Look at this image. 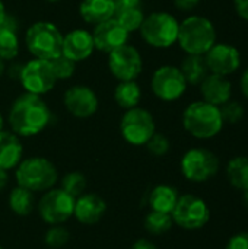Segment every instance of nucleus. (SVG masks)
Returning a JSON list of instances; mask_svg holds the SVG:
<instances>
[{
    "label": "nucleus",
    "mask_w": 248,
    "mask_h": 249,
    "mask_svg": "<svg viewBox=\"0 0 248 249\" xmlns=\"http://www.w3.org/2000/svg\"><path fill=\"white\" fill-rule=\"evenodd\" d=\"M180 70L187 85H193V86L200 85L203 79L209 74L205 55H196V54H187L180 64Z\"/></svg>",
    "instance_id": "5701e85b"
},
{
    "label": "nucleus",
    "mask_w": 248,
    "mask_h": 249,
    "mask_svg": "<svg viewBox=\"0 0 248 249\" xmlns=\"http://www.w3.org/2000/svg\"><path fill=\"white\" fill-rule=\"evenodd\" d=\"M6 7H4V3L0 0V26L3 25V22H4V18H6Z\"/></svg>",
    "instance_id": "79ce46f5"
},
{
    "label": "nucleus",
    "mask_w": 248,
    "mask_h": 249,
    "mask_svg": "<svg viewBox=\"0 0 248 249\" xmlns=\"http://www.w3.org/2000/svg\"><path fill=\"white\" fill-rule=\"evenodd\" d=\"M120 133L123 139L132 146H145L156 133L153 115L140 107L126 109L120 121Z\"/></svg>",
    "instance_id": "1a4fd4ad"
},
{
    "label": "nucleus",
    "mask_w": 248,
    "mask_h": 249,
    "mask_svg": "<svg viewBox=\"0 0 248 249\" xmlns=\"http://www.w3.org/2000/svg\"><path fill=\"white\" fill-rule=\"evenodd\" d=\"M234 9L243 20L248 22V0H234Z\"/></svg>",
    "instance_id": "e433bc0d"
},
{
    "label": "nucleus",
    "mask_w": 248,
    "mask_h": 249,
    "mask_svg": "<svg viewBox=\"0 0 248 249\" xmlns=\"http://www.w3.org/2000/svg\"><path fill=\"white\" fill-rule=\"evenodd\" d=\"M114 18L130 34V32H134V31L140 29V26L143 23V19H145V13L142 10V6H139V7H129V9L117 10Z\"/></svg>",
    "instance_id": "c85d7f7f"
},
{
    "label": "nucleus",
    "mask_w": 248,
    "mask_h": 249,
    "mask_svg": "<svg viewBox=\"0 0 248 249\" xmlns=\"http://www.w3.org/2000/svg\"><path fill=\"white\" fill-rule=\"evenodd\" d=\"M187 82L177 66L165 64L155 70L151 79V89L153 95L164 102H174L180 99L187 89Z\"/></svg>",
    "instance_id": "9d476101"
},
{
    "label": "nucleus",
    "mask_w": 248,
    "mask_h": 249,
    "mask_svg": "<svg viewBox=\"0 0 248 249\" xmlns=\"http://www.w3.org/2000/svg\"><path fill=\"white\" fill-rule=\"evenodd\" d=\"M25 42L28 51L34 55V58L50 61L61 55L63 34L54 23L39 20L28 28Z\"/></svg>",
    "instance_id": "39448f33"
},
{
    "label": "nucleus",
    "mask_w": 248,
    "mask_h": 249,
    "mask_svg": "<svg viewBox=\"0 0 248 249\" xmlns=\"http://www.w3.org/2000/svg\"><path fill=\"white\" fill-rule=\"evenodd\" d=\"M174 225L184 231H199L205 228L210 220V209L208 203L194 194H184L178 197V201L171 213Z\"/></svg>",
    "instance_id": "6e6552de"
},
{
    "label": "nucleus",
    "mask_w": 248,
    "mask_h": 249,
    "mask_svg": "<svg viewBox=\"0 0 248 249\" xmlns=\"http://www.w3.org/2000/svg\"><path fill=\"white\" fill-rule=\"evenodd\" d=\"M205 60L209 73L219 76L234 74L241 67V53L240 50L228 42H216L206 54Z\"/></svg>",
    "instance_id": "4468645a"
},
{
    "label": "nucleus",
    "mask_w": 248,
    "mask_h": 249,
    "mask_svg": "<svg viewBox=\"0 0 248 249\" xmlns=\"http://www.w3.org/2000/svg\"><path fill=\"white\" fill-rule=\"evenodd\" d=\"M240 89H241L243 95L248 99V67L243 71V74L240 77Z\"/></svg>",
    "instance_id": "ea45409f"
},
{
    "label": "nucleus",
    "mask_w": 248,
    "mask_h": 249,
    "mask_svg": "<svg viewBox=\"0 0 248 249\" xmlns=\"http://www.w3.org/2000/svg\"><path fill=\"white\" fill-rule=\"evenodd\" d=\"M15 178L18 185L28 188L32 193L51 190L58 181V172L53 162L42 156L22 159L16 166Z\"/></svg>",
    "instance_id": "20e7f679"
},
{
    "label": "nucleus",
    "mask_w": 248,
    "mask_h": 249,
    "mask_svg": "<svg viewBox=\"0 0 248 249\" xmlns=\"http://www.w3.org/2000/svg\"><path fill=\"white\" fill-rule=\"evenodd\" d=\"M227 179L238 191L248 190V156H234L225 168Z\"/></svg>",
    "instance_id": "b1692460"
},
{
    "label": "nucleus",
    "mask_w": 248,
    "mask_h": 249,
    "mask_svg": "<svg viewBox=\"0 0 248 249\" xmlns=\"http://www.w3.org/2000/svg\"><path fill=\"white\" fill-rule=\"evenodd\" d=\"M4 70H6V66H4V60L0 58V77L4 74Z\"/></svg>",
    "instance_id": "c03bdc74"
},
{
    "label": "nucleus",
    "mask_w": 248,
    "mask_h": 249,
    "mask_svg": "<svg viewBox=\"0 0 248 249\" xmlns=\"http://www.w3.org/2000/svg\"><path fill=\"white\" fill-rule=\"evenodd\" d=\"M92 38L95 48L107 54L129 44V32L120 25L115 18L95 25L92 31Z\"/></svg>",
    "instance_id": "dca6fc26"
},
{
    "label": "nucleus",
    "mask_w": 248,
    "mask_h": 249,
    "mask_svg": "<svg viewBox=\"0 0 248 249\" xmlns=\"http://www.w3.org/2000/svg\"><path fill=\"white\" fill-rule=\"evenodd\" d=\"M107 212V203L102 197L94 193H83L75 200L73 216L82 225L98 223Z\"/></svg>",
    "instance_id": "a211bd4d"
},
{
    "label": "nucleus",
    "mask_w": 248,
    "mask_h": 249,
    "mask_svg": "<svg viewBox=\"0 0 248 249\" xmlns=\"http://www.w3.org/2000/svg\"><path fill=\"white\" fill-rule=\"evenodd\" d=\"M180 22L168 12H153L145 16L139 29L142 39L153 48H170L177 42Z\"/></svg>",
    "instance_id": "423d86ee"
},
{
    "label": "nucleus",
    "mask_w": 248,
    "mask_h": 249,
    "mask_svg": "<svg viewBox=\"0 0 248 249\" xmlns=\"http://www.w3.org/2000/svg\"><path fill=\"white\" fill-rule=\"evenodd\" d=\"M19 54L18 31H13L4 25L0 26V58L7 61L16 58Z\"/></svg>",
    "instance_id": "bb28decb"
},
{
    "label": "nucleus",
    "mask_w": 248,
    "mask_h": 249,
    "mask_svg": "<svg viewBox=\"0 0 248 249\" xmlns=\"http://www.w3.org/2000/svg\"><path fill=\"white\" fill-rule=\"evenodd\" d=\"M181 121L184 130L200 140L216 137L225 125L221 108L203 99L189 104L183 111Z\"/></svg>",
    "instance_id": "f03ea898"
},
{
    "label": "nucleus",
    "mask_w": 248,
    "mask_h": 249,
    "mask_svg": "<svg viewBox=\"0 0 248 249\" xmlns=\"http://www.w3.org/2000/svg\"><path fill=\"white\" fill-rule=\"evenodd\" d=\"M221 168L219 158L206 147L189 149L180 162L183 177L193 184H203L210 181Z\"/></svg>",
    "instance_id": "0eeeda50"
},
{
    "label": "nucleus",
    "mask_w": 248,
    "mask_h": 249,
    "mask_svg": "<svg viewBox=\"0 0 248 249\" xmlns=\"http://www.w3.org/2000/svg\"><path fill=\"white\" fill-rule=\"evenodd\" d=\"M145 146L148 147V152L151 155L158 156V158L159 156H165L170 152V149H171L170 139L165 134H162V133H155Z\"/></svg>",
    "instance_id": "72a5a7b5"
},
{
    "label": "nucleus",
    "mask_w": 248,
    "mask_h": 249,
    "mask_svg": "<svg viewBox=\"0 0 248 249\" xmlns=\"http://www.w3.org/2000/svg\"><path fill=\"white\" fill-rule=\"evenodd\" d=\"M219 108H221V114H222L225 124H237L244 118V114H246L243 104H240L238 101H232V99H229Z\"/></svg>",
    "instance_id": "2f4dec72"
},
{
    "label": "nucleus",
    "mask_w": 248,
    "mask_h": 249,
    "mask_svg": "<svg viewBox=\"0 0 248 249\" xmlns=\"http://www.w3.org/2000/svg\"><path fill=\"white\" fill-rule=\"evenodd\" d=\"M80 18L92 25L105 22L115 15L114 0H82L79 4Z\"/></svg>",
    "instance_id": "412c9836"
},
{
    "label": "nucleus",
    "mask_w": 248,
    "mask_h": 249,
    "mask_svg": "<svg viewBox=\"0 0 248 249\" xmlns=\"http://www.w3.org/2000/svg\"><path fill=\"white\" fill-rule=\"evenodd\" d=\"M0 249H4V248H3V247H1V245H0Z\"/></svg>",
    "instance_id": "de8ad7c7"
},
{
    "label": "nucleus",
    "mask_w": 248,
    "mask_h": 249,
    "mask_svg": "<svg viewBox=\"0 0 248 249\" xmlns=\"http://www.w3.org/2000/svg\"><path fill=\"white\" fill-rule=\"evenodd\" d=\"M213 22L200 15H190L180 22L177 42L186 54L205 55L218 41Z\"/></svg>",
    "instance_id": "7ed1b4c3"
},
{
    "label": "nucleus",
    "mask_w": 248,
    "mask_h": 249,
    "mask_svg": "<svg viewBox=\"0 0 248 249\" xmlns=\"http://www.w3.org/2000/svg\"><path fill=\"white\" fill-rule=\"evenodd\" d=\"M3 127H4V120H3V117H1V114H0V131L3 130Z\"/></svg>",
    "instance_id": "a18cd8bd"
},
{
    "label": "nucleus",
    "mask_w": 248,
    "mask_h": 249,
    "mask_svg": "<svg viewBox=\"0 0 248 249\" xmlns=\"http://www.w3.org/2000/svg\"><path fill=\"white\" fill-rule=\"evenodd\" d=\"M199 86L202 99L216 107L224 105L232 96V85L227 76L209 73Z\"/></svg>",
    "instance_id": "6ab92c4d"
},
{
    "label": "nucleus",
    "mask_w": 248,
    "mask_h": 249,
    "mask_svg": "<svg viewBox=\"0 0 248 249\" xmlns=\"http://www.w3.org/2000/svg\"><path fill=\"white\" fill-rule=\"evenodd\" d=\"M108 69L120 82L136 80L143 70V60L136 47L126 44L108 54Z\"/></svg>",
    "instance_id": "ddd939ff"
},
{
    "label": "nucleus",
    "mask_w": 248,
    "mask_h": 249,
    "mask_svg": "<svg viewBox=\"0 0 248 249\" xmlns=\"http://www.w3.org/2000/svg\"><path fill=\"white\" fill-rule=\"evenodd\" d=\"M23 158V146L13 131H0V168L10 171L16 168Z\"/></svg>",
    "instance_id": "aec40b11"
},
{
    "label": "nucleus",
    "mask_w": 248,
    "mask_h": 249,
    "mask_svg": "<svg viewBox=\"0 0 248 249\" xmlns=\"http://www.w3.org/2000/svg\"><path fill=\"white\" fill-rule=\"evenodd\" d=\"M243 203H244L246 209L248 210V190L247 191H243Z\"/></svg>",
    "instance_id": "37998d69"
},
{
    "label": "nucleus",
    "mask_w": 248,
    "mask_h": 249,
    "mask_svg": "<svg viewBox=\"0 0 248 249\" xmlns=\"http://www.w3.org/2000/svg\"><path fill=\"white\" fill-rule=\"evenodd\" d=\"M115 4V12L121 9H129V7H139L142 4V0H114Z\"/></svg>",
    "instance_id": "4c0bfd02"
},
{
    "label": "nucleus",
    "mask_w": 248,
    "mask_h": 249,
    "mask_svg": "<svg viewBox=\"0 0 248 249\" xmlns=\"http://www.w3.org/2000/svg\"><path fill=\"white\" fill-rule=\"evenodd\" d=\"M19 82L25 92L35 95H45L56 86V76L48 60L32 58L20 69Z\"/></svg>",
    "instance_id": "f8f14e48"
},
{
    "label": "nucleus",
    "mask_w": 248,
    "mask_h": 249,
    "mask_svg": "<svg viewBox=\"0 0 248 249\" xmlns=\"http://www.w3.org/2000/svg\"><path fill=\"white\" fill-rule=\"evenodd\" d=\"M63 104L69 114L76 118H89L92 117L99 107L96 93L83 85H75L64 92Z\"/></svg>",
    "instance_id": "2eb2a0df"
},
{
    "label": "nucleus",
    "mask_w": 248,
    "mask_h": 249,
    "mask_svg": "<svg viewBox=\"0 0 248 249\" xmlns=\"http://www.w3.org/2000/svg\"><path fill=\"white\" fill-rule=\"evenodd\" d=\"M130 249H158V247L149 239H137Z\"/></svg>",
    "instance_id": "58836bf2"
},
{
    "label": "nucleus",
    "mask_w": 248,
    "mask_h": 249,
    "mask_svg": "<svg viewBox=\"0 0 248 249\" xmlns=\"http://www.w3.org/2000/svg\"><path fill=\"white\" fill-rule=\"evenodd\" d=\"M75 200L61 188H51L38 201V213L47 225H63L73 216Z\"/></svg>",
    "instance_id": "9b49d317"
},
{
    "label": "nucleus",
    "mask_w": 248,
    "mask_h": 249,
    "mask_svg": "<svg viewBox=\"0 0 248 249\" xmlns=\"http://www.w3.org/2000/svg\"><path fill=\"white\" fill-rule=\"evenodd\" d=\"M178 190L168 184H159L153 187V190L149 194V206L153 212L161 213H172L177 201H178Z\"/></svg>",
    "instance_id": "4be33fe9"
},
{
    "label": "nucleus",
    "mask_w": 248,
    "mask_h": 249,
    "mask_svg": "<svg viewBox=\"0 0 248 249\" xmlns=\"http://www.w3.org/2000/svg\"><path fill=\"white\" fill-rule=\"evenodd\" d=\"M95 50L92 32L86 29H73L63 35L61 54L73 63L85 61Z\"/></svg>",
    "instance_id": "f3484780"
},
{
    "label": "nucleus",
    "mask_w": 248,
    "mask_h": 249,
    "mask_svg": "<svg viewBox=\"0 0 248 249\" xmlns=\"http://www.w3.org/2000/svg\"><path fill=\"white\" fill-rule=\"evenodd\" d=\"M200 4V0H174V6L181 12L194 10Z\"/></svg>",
    "instance_id": "c9c22d12"
},
{
    "label": "nucleus",
    "mask_w": 248,
    "mask_h": 249,
    "mask_svg": "<svg viewBox=\"0 0 248 249\" xmlns=\"http://www.w3.org/2000/svg\"><path fill=\"white\" fill-rule=\"evenodd\" d=\"M225 249H248V232H238L232 235L228 239Z\"/></svg>",
    "instance_id": "f704fd0d"
},
{
    "label": "nucleus",
    "mask_w": 248,
    "mask_h": 249,
    "mask_svg": "<svg viewBox=\"0 0 248 249\" xmlns=\"http://www.w3.org/2000/svg\"><path fill=\"white\" fill-rule=\"evenodd\" d=\"M7 203H9V209L15 214L28 216V214L32 213V210L35 207V197H34L32 191L18 185L9 193Z\"/></svg>",
    "instance_id": "a878e982"
},
{
    "label": "nucleus",
    "mask_w": 248,
    "mask_h": 249,
    "mask_svg": "<svg viewBox=\"0 0 248 249\" xmlns=\"http://www.w3.org/2000/svg\"><path fill=\"white\" fill-rule=\"evenodd\" d=\"M142 99V89L136 80L120 82L114 89V101L123 109L139 107Z\"/></svg>",
    "instance_id": "393cba45"
},
{
    "label": "nucleus",
    "mask_w": 248,
    "mask_h": 249,
    "mask_svg": "<svg viewBox=\"0 0 248 249\" xmlns=\"http://www.w3.org/2000/svg\"><path fill=\"white\" fill-rule=\"evenodd\" d=\"M7 182H9V175H7V171H4V169H1V168H0V193H1V191L6 188Z\"/></svg>",
    "instance_id": "a19ab883"
},
{
    "label": "nucleus",
    "mask_w": 248,
    "mask_h": 249,
    "mask_svg": "<svg viewBox=\"0 0 248 249\" xmlns=\"http://www.w3.org/2000/svg\"><path fill=\"white\" fill-rule=\"evenodd\" d=\"M51 120V111L42 96L25 92L10 105L7 121L19 137H32L47 128Z\"/></svg>",
    "instance_id": "f257e3e1"
},
{
    "label": "nucleus",
    "mask_w": 248,
    "mask_h": 249,
    "mask_svg": "<svg viewBox=\"0 0 248 249\" xmlns=\"http://www.w3.org/2000/svg\"><path fill=\"white\" fill-rule=\"evenodd\" d=\"M45 1H48V3H58L60 0H45Z\"/></svg>",
    "instance_id": "49530a36"
},
{
    "label": "nucleus",
    "mask_w": 248,
    "mask_h": 249,
    "mask_svg": "<svg viewBox=\"0 0 248 249\" xmlns=\"http://www.w3.org/2000/svg\"><path fill=\"white\" fill-rule=\"evenodd\" d=\"M174 226L172 216L170 213H161L151 210L149 214L145 217V228L151 235H164L171 231Z\"/></svg>",
    "instance_id": "cd10ccee"
},
{
    "label": "nucleus",
    "mask_w": 248,
    "mask_h": 249,
    "mask_svg": "<svg viewBox=\"0 0 248 249\" xmlns=\"http://www.w3.org/2000/svg\"><path fill=\"white\" fill-rule=\"evenodd\" d=\"M61 190L73 198L80 197L86 190V178L80 172H69L61 179Z\"/></svg>",
    "instance_id": "c756f323"
},
{
    "label": "nucleus",
    "mask_w": 248,
    "mask_h": 249,
    "mask_svg": "<svg viewBox=\"0 0 248 249\" xmlns=\"http://www.w3.org/2000/svg\"><path fill=\"white\" fill-rule=\"evenodd\" d=\"M50 64L53 67V71H54V76L57 80L58 79H69L75 74L76 63H73L72 60H69L63 54L50 60Z\"/></svg>",
    "instance_id": "473e14b6"
},
{
    "label": "nucleus",
    "mask_w": 248,
    "mask_h": 249,
    "mask_svg": "<svg viewBox=\"0 0 248 249\" xmlns=\"http://www.w3.org/2000/svg\"><path fill=\"white\" fill-rule=\"evenodd\" d=\"M69 239H70V233L63 225H51L44 236L45 245L53 249L64 247L69 242Z\"/></svg>",
    "instance_id": "7c9ffc66"
}]
</instances>
